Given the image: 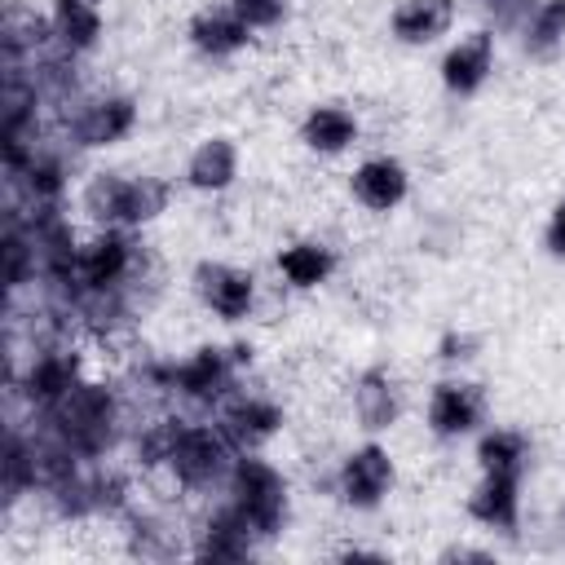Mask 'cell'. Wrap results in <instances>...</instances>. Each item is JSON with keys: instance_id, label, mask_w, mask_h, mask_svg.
<instances>
[{"instance_id": "cell-1", "label": "cell", "mask_w": 565, "mask_h": 565, "mask_svg": "<svg viewBox=\"0 0 565 565\" xmlns=\"http://www.w3.org/2000/svg\"><path fill=\"white\" fill-rule=\"evenodd\" d=\"M40 415H44V433L66 441L79 459H102L115 446L119 424H124L119 397L106 384H93V380H79L62 402H53Z\"/></svg>"}, {"instance_id": "cell-2", "label": "cell", "mask_w": 565, "mask_h": 565, "mask_svg": "<svg viewBox=\"0 0 565 565\" xmlns=\"http://www.w3.org/2000/svg\"><path fill=\"white\" fill-rule=\"evenodd\" d=\"M247 362H252V349L247 344H230V349L203 344V349H194L181 362L146 366V375L163 393H177V397H185L194 406H216V402H225L234 393V380H238V371Z\"/></svg>"}, {"instance_id": "cell-3", "label": "cell", "mask_w": 565, "mask_h": 565, "mask_svg": "<svg viewBox=\"0 0 565 565\" xmlns=\"http://www.w3.org/2000/svg\"><path fill=\"white\" fill-rule=\"evenodd\" d=\"M172 199V185L159 177H124V172H97L84 185V212L97 225H119L137 230L154 221Z\"/></svg>"}, {"instance_id": "cell-4", "label": "cell", "mask_w": 565, "mask_h": 565, "mask_svg": "<svg viewBox=\"0 0 565 565\" xmlns=\"http://www.w3.org/2000/svg\"><path fill=\"white\" fill-rule=\"evenodd\" d=\"M225 494L260 539H274L282 530V521H287V481L260 450H243L234 459V468L225 477Z\"/></svg>"}, {"instance_id": "cell-5", "label": "cell", "mask_w": 565, "mask_h": 565, "mask_svg": "<svg viewBox=\"0 0 565 565\" xmlns=\"http://www.w3.org/2000/svg\"><path fill=\"white\" fill-rule=\"evenodd\" d=\"M238 450L230 446V437L221 433V424H181L177 446L168 455V472L177 477V486L185 490H207L216 481L230 477Z\"/></svg>"}, {"instance_id": "cell-6", "label": "cell", "mask_w": 565, "mask_h": 565, "mask_svg": "<svg viewBox=\"0 0 565 565\" xmlns=\"http://www.w3.org/2000/svg\"><path fill=\"white\" fill-rule=\"evenodd\" d=\"M141 247L119 225H97V234L79 247L75 260V296L79 291H124V282L137 274Z\"/></svg>"}, {"instance_id": "cell-7", "label": "cell", "mask_w": 565, "mask_h": 565, "mask_svg": "<svg viewBox=\"0 0 565 565\" xmlns=\"http://www.w3.org/2000/svg\"><path fill=\"white\" fill-rule=\"evenodd\" d=\"M393 477H397L393 455H388L380 441H362V446H353V450L340 459L331 486H335V499H340L344 508L371 512V508H380V503L388 499Z\"/></svg>"}, {"instance_id": "cell-8", "label": "cell", "mask_w": 565, "mask_h": 565, "mask_svg": "<svg viewBox=\"0 0 565 565\" xmlns=\"http://www.w3.org/2000/svg\"><path fill=\"white\" fill-rule=\"evenodd\" d=\"M486 415H490V397L472 380H441V384H433L428 411H424L428 433L441 437V441H459V437L481 433Z\"/></svg>"}, {"instance_id": "cell-9", "label": "cell", "mask_w": 565, "mask_h": 565, "mask_svg": "<svg viewBox=\"0 0 565 565\" xmlns=\"http://www.w3.org/2000/svg\"><path fill=\"white\" fill-rule=\"evenodd\" d=\"M194 291L203 309H212L221 322H243L256 309V278L225 260H203L194 269Z\"/></svg>"}, {"instance_id": "cell-10", "label": "cell", "mask_w": 565, "mask_h": 565, "mask_svg": "<svg viewBox=\"0 0 565 565\" xmlns=\"http://www.w3.org/2000/svg\"><path fill=\"white\" fill-rule=\"evenodd\" d=\"M132 128H137V102L124 97V93H102V97H93V102L71 119V137H75L79 150L119 146Z\"/></svg>"}, {"instance_id": "cell-11", "label": "cell", "mask_w": 565, "mask_h": 565, "mask_svg": "<svg viewBox=\"0 0 565 565\" xmlns=\"http://www.w3.org/2000/svg\"><path fill=\"white\" fill-rule=\"evenodd\" d=\"M490 71H494V31H468L463 40H455V44L446 49V57H441V66H437L441 88H446L450 97H472V93H481L486 79H490Z\"/></svg>"}, {"instance_id": "cell-12", "label": "cell", "mask_w": 565, "mask_h": 565, "mask_svg": "<svg viewBox=\"0 0 565 565\" xmlns=\"http://www.w3.org/2000/svg\"><path fill=\"white\" fill-rule=\"evenodd\" d=\"M221 433L230 437V446L243 455V450H260L278 428H282V406L260 397V393H238L225 402L221 411Z\"/></svg>"}, {"instance_id": "cell-13", "label": "cell", "mask_w": 565, "mask_h": 565, "mask_svg": "<svg viewBox=\"0 0 565 565\" xmlns=\"http://www.w3.org/2000/svg\"><path fill=\"white\" fill-rule=\"evenodd\" d=\"M185 40L194 44V53H203V57H212V62H225V57H234V53H243L247 44H252V26L230 9V0L225 4H207V9H199L194 18H190V26H185Z\"/></svg>"}, {"instance_id": "cell-14", "label": "cell", "mask_w": 565, "mask_h": 565, "mask_svg": "<svg viewBox=\"0 0 565 565\" xmlns=\"http://www.w3.org/2000/svg\"><path fill=\"white\" fill-rule=\"evenodd\" d=\"M349 190L353 199L366 207V212H393L397 203H406L411 194V172L402 168V159L393 154H371L353 168L349 177Z\"/></svg>"}, {"instance_id": "cell-15", "label": "cell", "mask_w": 565, "mask_h": 565, "mask_svg": "<svg viewBox=\"0 0 565 565\" xmlns=\"http://www.w3.org/2000/svg\"><path fill=\"white\" fill-rule=\"evenodd\" d=\"M256 543H265L243 516L238 508L225 499L199 530V543H194V556L199 561H247L256 552Z\"/></svg>"}, {"instance_id": "cell-16", "label": "cell", "mask_w": 565, "mask_h": 565, "mask_svg": "<svg viewBox=\"0 0 565 565\" xmlns=\"http://www.w3.org/2000/svg\"><path fill=\"white\" fill-rule=\"evenodd\" d=\"M79 380H84V371H79V358H75L71 349H44V353L31 358V366H26V375H22V393H26V402H31L35 411H49V406L62 402Z\"/></svg>"}, {"instance_id": "cell-17", "label": "cell", "mask_w": 565, "mask_h": 565, "mask_svg": "<svg viewBox=\"0 0 565 565\" xmlns=\"http://www.w3.org/2000/svg\"><path fill=\"white\" fill-rule=\"evenodd\" d=\"M402 415V388L384 366H366L353 380V419L362 433H384Z\"/></svg>"}, {"instance_id": "cell-18", "label": "cell", "mask_w": 565, "mask_h": 565, "mask_svg": "<svg viewBox=\"0 0 565 565\" xmlns=\"http://www.w3.org/2000/svg\"><path fill=\"white\" fill-rule=\"evenodd\" d=\"M468 516L481 521L486 530H503V534H512V530L521 525V477L481 472L477 490L468 494Z\"/></svg>"}, {"instance_id": "cell-19", "label": "cell", "mask_w": 565, "mask_h": 565, "mask_svg": "<svg viewBox=\"0 0 565 565\" xmlns=\"http://www.w3.org/2000/svg\"><path fill=\"white\" fill-rule=\"evenodd\" d=\"M455 0H402L393 13H388V31L397 44H411V49H424L433 40H441L450 26H455Z\"/></svg>"}, {"instance_id": "cell-20", "label": "cell", "mask_w": 565, "mask_h": 565, "mask_svg": "<svg viewBox=\"0 0 565 565\" xmlns=\"http://www.w3.org/2000/svg\"><path fill=\"white\" fill-rule=\"evenodd\" d=\"M300 141L313 150V154H340L358 141V115L340 102H322V106H309V115L300 119Z\"/></svg>"}, {"instance_id": "cell-21", "label": "cell", "mask_w": 565, "mask_h": 565, "mask_svg": "<svg viewBox=\"0 0 565 565\" xmlns=\"http://www.w3.org/2000/svg\"><path fill=\"white\" fill-rule=\"evenodd\" d=\"M234 177H238V146H234L230 137H207V141H199V146L190 150V159H185V181H190L194 190H203V194L230 190Z\"/></svg>"}, {"instance_id": "cell-22", "label": "cell", "mask_w": 565, "mask_h": 565, "mask_svg": "<svg viewBox=\"0 0 565 565\" xmlns=\"http://www.w3.org/2000/svg\"><path fill=\"white\" fill-rule=\"evenodd\" d=\"M49 26L62 53H88L102 40V9L97 0H53L49 9Z\"/></svg>"}, {"instance_id": "cell-23", "label": "cell", "mask_w": 565, "mask_h": 565, "mask_svg": "<svg viewBox=\"0 0 565 565\" xmlns=\"http://www.w3.org/2000/svg\"><path fill=\"white\" fill-rule=\"evenodd\" d=\"M278 274L287 278V287L296 291H313L335 274V252L318 238H296L278 252Z\"/></svg>"}, {"instance_id": "cell-24", "label": "cell", "mask_w": 565, "mask_h": 565, "mask_svg": "<svg viewBox=\"0 0 565 565\" xmlns=\"http://www.w3.org/2000/svg\"><path fill=\"white\" fill-rule=\"evenodd\" d=\"M477 468L481 472H503V477H525L530 437L521 428H486L481 441H477Z\"/></svg>"}, {"instance_id": "cell-25", "label": "cell", "mask_w": 565, "mask_h": 565, "mask_svg": "<svg viewBox=\"0 0 565 565\" xmlns=\"http://www.w3.org/2000/svg\"><path fill=\"white\" fill-rule=\"evenodd\" d=\"M35 481H40V472H35V437L9 428L4 433V450H0V490H4V499L13 503L22 494H31Z\"/></svg>"}, {"instance_id": "cell-26", "label": "cell", "mask_w": 565, "mask_h": 565, "mask_svg": "<svg viewBox=\"0 0 565 565\" xmlns=\"http://www.w3.org/2000/svg\"><path fill=\"white\" fill-rule=\"evenodd\" d=\"M521 49L534 62H547L565 49V0H539L530 22L521 26Z\"/></svg>"}, {"instance_id": "cell-27", "label": "cell", "mask_w": 565, "mask_h": 565, "mask_svg": "<svg viewBox=\"0 0 565 565\" xmlns=\"http://www.w3.org/2000/svg\"><path fill=\"white\" fill-rule=\"evenodd\" d=\"M13 177L22 181V190L31 194V203H35V207H53V203H62V194H66V168H62V159H57V154L35 150V154H31Z\"/></svg>"}, {"instance_id": "cell-28", "label": "cell", "mask_w": 565, "mask_h": 565, "mask_svg": "<svg viewBox=\"0 0 565 565\" xmlns=\"http://www.w3.org/2000/svg\"><path fill=\"white\" fill-rule=\"evenodd\" d=\"M185 419H154V424H141L137 433V463L141 468H168V455L177 446V433H181Z\"/></svg>"}, {"instance_id": "cell-29", "label": "cell", "mask_w": 565, "mask_h": 565, "mask_svg": "<svg viewBox=\"0 0 565 565\" xmlns=\"http://www.w3.org/2000/svg\"><path fill=\"white\" fill-rule=\"evenodd\" d=\"M477 4L494 22V31H516V35L530 22V13L539 9V0H477Z\"/></svg>"}, {"instance_id": "cell-30", "label": "cell", "mask_w": 565, "mask_h": 565, "mask_svg": "<svg viewBox=\"0 0 565 565\" xmlns=\"http://www.w3.org/2000/svg\"><path fill=\"white\" fill-rule=\"evenodd\" d=\"M230 9L252 26V31H269L287 18V0H230Z\"/></svg>"}, {"instance_id": "cell-31", "label": "cell", "mask_w": 565, "mask_h": 565, "mask_svg": "<svg viewBox=\"0 0 565 565\" xmlns=\"http://www.w3.org/2000/svg\"><path fill=\"white\" fill-rule=\"evenodd\" d=\"M437 358H441L446 366H459V362L477 358V340H472L468 331H446V335L437 340Z\"/></svg>"}, {"instance_id": "cell-32", "label": "cell", "mask_w": 565, "mask_h": 565, "mask_svg": "<svg viewBox=\"0 0 565 565\" xmlns=\"http://www.w3.org/2000/svg\"><path fill=\"white\" fill-rule=\"evenodd\" d=\"M543 247H547V256L565 260V199L552 207V216H547V225H543Z\"/></svg>"}]
</instances>
